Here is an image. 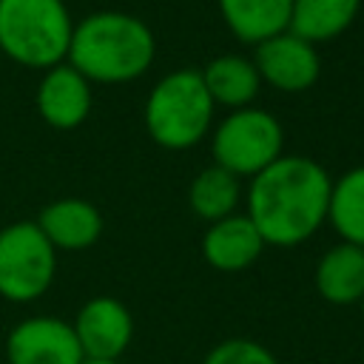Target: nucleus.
<instances>
[{
	"label": "nucleus",
	"instance_id": "nucleus-12",
	"mask_svg": "<svg viewBox=\"0 0 364 364\" xmlns=\"http://www.w3.org/2000/svg\"><path fill=\"white\" fill-rule=\"evenodd\" d=\"M264 247L267 245L247 213H230L210 222L202 233V259L219 273H242L253 267Z\"/></svg>",
	"mask_w": 364,
	"mask_h": 364
},
{
	"label": "nucleus",
	"instance_id": "nucleus-19",
	"mask_svg": "<svg viewBox=\"0 0 364 364\" xmlns=\"http://www.w3.org/2000/svg\"><path fill=\"white\" fill-rule=\"evenodd\" d=\"M202 364H279V358L262 341L236 336V338H225V341L213 344L205 353Z\"/></svg>",
	"mask_w": 364,
	"mask_h": 364
},
{
	"label": "nucleus",
	"instance_id": "nucleus-9",
	"mask_svg": "<svg viewBox=\"0 0 364 364\" xmlns=\"http://www.w3.org/2000/svg\"><path fill=\"white\" fill-rule=\"evenodd\" d=\"M9 364H82V347L71 321L57 316H26L6 336Z\"/></svg>",
	"mask_w": 364,
	"mask_h": 364
},
{
	"label": "nucleus",
	"instance_id": "nucleus-7",
	"mask_svg": "<svg viewBox=\"0 0 364 364\" xmlns=\"http://www.w3.org/2000/svg\"><path fill=\"white\" fill-rule=\"evenodd\" d=\"M253 63L262 85H270L282 94H301L313 88L321 77L318 48L293 31H282L253 46Z\"/></svg>",
	"mask_w": 364,
	"mask_h": 364
},
{
	"label": "nucleus",
	"instance_id": "nucleus-3",
	"mask_svg": "<svg viewBox=\"0 0 364 364\" xmlns=\"http://www.w3.org/2000/svg\"><path fill=\"white\" fill-rule=\"evenodd\" d=\"M216 105L205 88L199 68H176L162 74L142 108V122L154 145L165 151H188L213 128Z\"/></svg>",
	"mask_w": 364,
	"mask_h": 364
},
{
	"label": "nucleus",
	"instance_id": "nucleus-15",
	"mask_svg": "<svg viewBox=\"0 0 364 364\" xmlns=\"http://www.w3.org/2000/svg\"><path fill=\"white\" fill-rule=\"evenodd\" d=\"M225 28L245 46H259L290 26L293 0H216Z\"/></svg>",
	"mask_w": 364,
	"mask_h": 364
},
{
	"label": "nucleus",
	"instance_id": "nucleus-16",
	"mask_svg": "<svg viewBox=\"0 0 364 364\" xmlns=\"http://www.w3.org/2000/svg\"><path fill=\"white\" fill-rule=\"evenodd\" d=\"M361 0H293L287 31L321 46L338 40L358 17Z\"/></svg>",
	"mask_w": 364,
	"mask_h": 364
},
{
	"label": "nucleus",
	"instance_id": "nucleus-5",
	"mask_svg": "<svg viewBox=\"0 0 364 364\" xmlns=\"http://www.w3.org/2000/svg\"><path fill=\"white\" fill-rule=\"evenodd\" d=\"M284 154V125L259 105L228 111L210 128V156L239 179H253Z\"/></svg>",
	"mask_w": 364,
	"mask_h": 364
},
{
	"label": "nucleus",
	"instance_id": "nucleus-4",
	"mask_svg": "<svg viewBox=\"0 0 364 364\" xmlns=\"http://www.w3.org/2000/svg\"><path fill=\"white\" fill-rule=\"evenodd\" d=\"M74 20L65 0H0V54L46 71L65 63Z\"/></svg>",
	"mask_w": 364,
	"mask_h": 364
},
{
	"label": "nucleus",
	"instance_id": "nucleus-6",
	"mask_svg": "<svg viewBox=\"0 0 364 364\" xmlns=\"http://www.w3.org/2000/svg\"><path fill=\"white\" fill-rule=\"evenodd\" d=\"M57 276V250L34 219L0 228V299L28 304L43 299Z\"/></svg>",
	"mask_w": 364,
	"mask_h": 364
},
{
	"label": "nucleus",
	"instance_id": "nucleus-20",
	"mask_svg": "<svg viewBox=\"0 0 364 364\" xmlns=\"http://www.w3.org/2000/svg\"><path fill=\"white\" fill-rule=\"evenodd\" d=\"M82 364H122V361H94V358H85Z\"/></svg>",
	"mask_w": 364,
	"mask_h": 364
},
{
	"label": "nucleus",
	"instance_id": "nucleus-13",
	"mask_svg": "<svg viewBox=\"0 0 364 364\" xmlns=\"http://www.w3.org/2000/svg\"><path fill=\"white\" fill-rule=\"evenodd\" d=\"M313 284L330 304H358L364 296V247L350 242H336L327 247L316 262Z\"/></svg>",
	"mask_w": 364,
	"mask_h": 364
},
{
	"label": "nucleus",
	"instance_id": "nucleus-1",
	"mask_svg": "<svg viewBox=\"0 0 364 364\" xmlns=\"http://www.w3.org/2000/svg\"><path fill=\"white\" fill-rule=\"evenodd\" d=\"M330 171L301 154H282L245 188V213L267 247H299L327 225Z\"/></svg>",
	"mask_w": 364,
	"mask_h": 364
},
{
	"label": "nucleus",
	"instance_id": "nucleus-14",
	"mask_svg": "<svg viewBox=\"0 0 364 364\" xmlns=\"http://www.w3.org/2000/svg\"><path fill=\"white\" fill-rule=\"evenodd\" d=\"M199 71H202V80H205V88L213 105L228 108V111L253 105L262 91V77L256 71L253 57H245L236 51L208 60V65Z\"/></svg>",
	"mask_w": 364,
	"mask_h": 364
},
{
	"label": "nucleus",
	"instance_id": "nucleus-10",
	"mask_svg": "<svg viewBox=\"0 0 364 364\" xmlns=\"http://www.w3.org/2000/svg\"><path fill=\"white\" fill-rule=\"evenodd\" d=\"M40 82L34 88V108L40 119L54 131H77L94 105V85L71 65L60 63L40 71Z\"/></svg>",
	"mask_w": 364,
	"mask_h": 364
},
{
	"label": "nucleus",
	"instance_id": "nucleus-8",
	"mask_svg": "<svg viewBox=\"0 0 364 364\" xmlns=\"http://www.w3.org/2000/svg\"><path fill=\"white\" fill-rule=\"evenodd\" d=\"M71 327L82 355L94 361H122V353L134 341V316L117 296H91L82 301Z\"/></svg>",
	"mask_w": 364,
	"mask_h": 364
},
{
	"label": "nucleus",
	"instance_id": "nucleus-21",
	"mask_svg": "<svg viewBox=\"0 0 364 364\" xmlns=\"http://www.w3.org/2000/svg\"><path fill=\"white\" fill-rule=\"evenodd\" d=\"M358 307H361V316H364V296L358 299Z\"/></svg>",
	"mask_w": 364,
	"mask_h": 364
},
{
	"label": "nucleus",
	"instance_id": "nucleus-17",
	"mask_svg": "<svg viewBox=\"0 0 364 364\" xmlns=\"http://www.w3.org/2000/svg\"><path fill=\"white\" fill-rule=\"evenodd\" d=\"M245 202L242 179L225 171L222 165H205L188 185V208L202 222H219L230 213H239V205Z\"/></svg>",
	"mask_w": 364,
	"mask_h": 364
},
{
	"label": "nucleus",
	"instance_id": "nucleus-2",
	"mask_svg": "<svg viewBox=\"0 0 364 364\" xmlns=\"http://www.w3.org/2000/svg\"><path fill=\"white\" fill-rule=\"evenodd\" d=\"M156 60V37L151 26L119 9H102L74 23L65 63H71L91 85H125L148 74Z\"/></svg>",
	"mask_w": 364,
	"mask_h": 364
},
{
	"label": "nucleus",
	"instance_id": "nucleus-18",
	"mask_svg": "<svg viewBox=\"0 0 364 364\" xmlns=\"http://www.w3.org/2000/svg\"><path fill=\"white\" fill-rule=\"evenodd\" d=\"M327 225L341 242L364 247V165L347 168L330 188Z\"/></svg>",
	"mask_w": 364,
	"mask_h": 364
},
{
	"label": "nucleus",
	"instance_id": "nucleus-11",
	"mask_svg": "<svg viewBox=\"0 0 364 364\" xmlns=\"http://www.w3.org/2000/svg\"><path fill=\"white\" fill-rule=\"evenodd\" d=\"M37 228L43 230V236L51 242V247L60 253H77V250H88L100 242L102 230H105V219L102 210L82 199V196H60L51 199L40 213H37Z\"/></svg>",
	"mask_w": 364,
	"mask_h": 364
}]
</instances>
